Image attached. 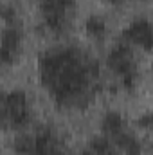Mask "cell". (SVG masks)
Here are the masks:
<instances>
[{"mask_svg":"<svg viewBox=\"0 0 153 155\" xmlns=\"http://www.w3.org/2000/svg\"><path fill=\"white\" fill-rule=\"evenodd\" d=\"M0 124H9V114H7L5 94H2V92H0Z\"/></svg>","mask_w":153,"mask_h":155,"instance_id":"obj_11","label":"cell"},{"mask_svg":"<svg viewBox=\"0 0 153 155\" xmlns=\"http://www.w3.org/2000/svg\"><path fill=\"white\" fill-rule=\"evenodd\" d=\"M139 126L150 128L151 126V114H144L142 117H139Z\"/></svg>","mask_w":153,"mask_h":155,"instance_id":"obj_14","label":"cell"},{"mask_svg":"<svg viewBox=\"0 0 153 155\" xmlns=\"http://www.w3.org/2000/svg\"><path fill=\"white\" fill-rule=\"evenodd\" d=\"M122 36H124V40L139 43L146 51L151 49V25H150L148 20H135V22H132L122 31Z\"/></svg>","mask_w":153,"mask_h":155,"instance_id":"obj_2","label":"cell"},{"mask_svg":"<svg viewBox=\"0 0 153 155\" xmlns=\"http://www.w3.org/2000/svg\"><path fill=\"white\" fill-rule=\"evenodd\" d=\"M108 2H112V4H117V2H121V0H108Z\"/></svg>","mask_w":153,"mask_h":155,"instance_id":"obj_16","label":"cell"},{"mask_svg":"<svg viewBox=\"0 0 153 155\" xmlns=\"http://www.w3.org/2000/svg\"><path fill=\"white\" fill-rule=\"evenodd\" d=\"M13 60H15V52L9 51V49L0 47V63H11Z\"/></svg>","mask_w":153,"mask_h":155,"instance_id":"obj_12","label":"cell"},{"mask_svg":"<svg viewBox=\"0 0 153 155\" xmlns=\"http://www.w3.org/2000/svg\"><path fill=\"white\" fill-rule=\"evenodd\" d=\"M122 78V85L126 87V88H133V85H135V72H130V74H124Z\"/></svg>","mask_w":153,"mask_h":155,"instance_id":"obj_13","label":"cell"},{"mask_svg":"<svg viewBox=\"0 0 153 155\" xmlns=\"http://www.w3.org/2000/svg\"><path fill=\"white\" fill-rule=\"evenodd\" d=\"M77 155H94L92 152H81V153H77Z\"/></svg>","mask_w":153,"mask_h":155,"instance_id":"obj_15","label":"cell"},{"mask_svg":"<svg viewBox=\"0 0 153 155\" xmlns=\"http://www.w3.org/2000/svg\"><path fill=\"white\" fill-rule=\"evenodd\" d=\"M108 65L114 69L119 76L130 74L133 72V65H132V52L128 49V45L124 43H117L108 54Z\"/></svg>","mask_w":153,"mask_h":155,"instance_id":"obj_3","label":"cell"},{"mask_svg":"<svg viewBox=\"0 0 153 155\" xmlns=\"http://www.w3.org/2000/svg\"><path fill=\"white\" fill-rule=\"evenodd\" d=\"M13 148L22 155H33L34 152V137L29 135H18L13 143Z\"/></svg>","mask_w":153,"mask_h":155,"instance_id":"obj_8","label":"cell"},{"mask_svg":"<svg viewBox=\"0 0 153 155\" xmlns=\"http://www.w3.org/2000/svg\"><path fill=\"white\" fill-rule=\"evenodd\" d=\"M90 150H92V153H96V155H119V152L110 144L108 137H105V135L94 137L90 141Z\"/></svg>","mask_w":153,"mask_h":155,"instance_id":"obj_6","label":"cell"},{"mask_svg":"<svg viewBox=\"0 0 153 155\" xmlns=\"http://www.w3.org/2000/svg\"><path fill=\"white\" fill-rule=\"evenodd\" d=\"M18 45H20V33H18V29L9 27V29H5V31L2 33V45H0V47L16 52Z\"/></svg>","mask_w":153,"mask_h":155,"instance_id":"obj_7","label":"cell"},{"mask_svg":"<svg viewBox=\"0 0 153 155\" xmlns=\"http://www.w3.org/2000/svg\"><path fill=\"white\" fill-rule=\"evenodd\" d=\"M45 16V24L49 29L52 31H61L63 25H65V13H58V11H49V13H43Z\"/></svg>","mask_w":153,"mask_h":155,"instance_id":"obj_9","label":"cell"},{"mask_svg":"<svg viewBox=\"0 0 153 155\" xmlns=\"http://www.w3.org/2000/svg\"><path fill=\"white\" fill-rule=\"evenodd\" d=\"M5 103H7V114H9V123L15 128H22L29 123L31 114L27 107V96L22 90H13L5 94Z\"/></svg>","mask_w":153,"mask_h":155,"instance_id":"obj_1","label":"cell"},{"mask_svg":"<svg viewBox=\"0 0 153 155\" xmlns=\"http://www.w3.org/2000/svg\"><path fill=\"white\" fill-rule=\"evenodd\" d=\"M85 27H86V31H88L92 36H103V35L106 33V24H105V20H103L101 16H90V18L86 20Z\"/></svg>","mask_w":153,"mask_h":155,"instance_id":"obj_10","label":"cell"},{"mask_svg":"<svg viewBox=\"0 0 153 155\" xmlns=\"http://www.w3.org/2000/svg\"><path fill=\"white\" fill-rule=\"evenodd\" d=\"M114 141L121 150H124L126 155H141V143H139L132 134L121 130L119 134L114 135Z\"/></svg>","mask_w":153,"mask_h":155,"instance_id":"obj_4","label":"cell"},{"mask_svg":"<svg viewBox=\"0 0 153 155\" xmlns=\"http://www.w3.org/2000/svg\"><path fill=\"white\" fill-rule=\"evenodd\" d=\"M122 130V117L117 112H108L103 119V134L105 135H112L119 134Z\"/></svg>","mask_w":153,"mask_h":155,"instance_id":"obj_5","label":"cell"}]
</instances>
